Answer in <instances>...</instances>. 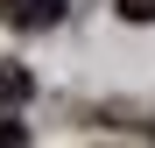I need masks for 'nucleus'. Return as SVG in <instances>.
I'll return each mask as SVG.
<instances>
[{
  "label": "nucleus",
  "mask_w": 155,
  "mask_h": 148,
  "mask_svg": "<svg viewBox=\"0 0 155 148\" xmlns=\"http://www.w3.org/2000/svg\"><path fill=\"white\" fill-rule=\"evenodd\" d=\"M71 0H0V21L7 28H57Z\"/></svg>",
  "instance_id": "f257e3e1"
},
{
  "label": "nucleus",
  "mask_w": 155,
  "mask_h": 148,
  "mask_svg": "<svg viewBox=\"0 0 155 148\" xmlns=\"http://www.w3.org/2000/svg\"><path fill=\"white\" fill-rule=\"evenodd\" d=\"M35 78H28V64H0V106H14V99H28Z\"/></svg>",
  "instance_id": "f03ea898"
},
{
  "label": "nucleus",
  "mask_w": 155,
  "mask_h": 148,
  "mask_svg": "<svg viewBox=\"0 0 155 148\" xmlns=\"http://www.w3.org/2000/svg\"><path fill=\"white\" fill-rule=\"evenodd\" d=\"M28 141V127H21V120H0V148H21Z\"/></svg>",
  "instance_id": "7ed1b4c3"
},
{
  "label": "nucleus",
  "mask_w": 155,
  "mask_h": 148,
  "mask_svg": "<svg viewBox=\"0 0 155 148\" xmlns=\"http://www.w3.org/2000/svg\"><path fill=\"white\" fill-rule=\"evenodd\" d=\"M120 14L127 21H155V0H120Z\"/></svg>",
  "instance_id": "20e7f679"
}]
</instances>
